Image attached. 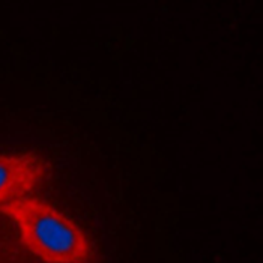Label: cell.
I'll return each instance as SVG.
<instances>
[{"label": "cell", "instance_id": "1", "mask_svg": "<svg viewBox=\"0 0 263 263\" xmlns=\"http://www.w3.org/2000/svg\"><path fill=\"white\" fill-rule=\"evenodd\" d=\"M0 212L17 223L21 243L44 262H95L87 235L50 203L36 197H20L0 204Z\"/></svg>", "mask_w": 263, "mask_h": 263}, {"label": "cell", "instance_id": "2", "mask_svg": "<svg viewBox=\"0 0 263 263\" xmlns=\"http://www.w3.org/2000/svg\"><path fill=\"white\" fill-rule=\"evenodd\" d=\"M48 170L50 164L35 152L0 155V204L26 197Z\"/></svg>", "mask_w": 263, "mask_h": 263}]
</instances>
